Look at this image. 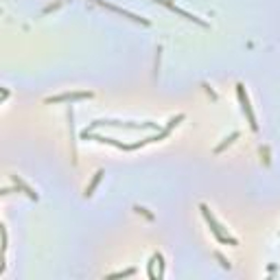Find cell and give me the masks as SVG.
Instances as JSON below:
<instances>
[{"instance_id":"cell-1","label":"cell","mask_w":280,"mask_h":280,"mask_svg":"<svg viewBox=\"0 0 280 280\" xmlns=\"http://www.w3.org/2000/svg\"><path fill=\"white\" fill-rule=\"evenodd\" d=\"M199 210H201V215H204V219H206V223L210 225V230H213V234L217 237V241H221V243H230V245H237V239L234 237H230L228 232H223V228L219 225V221L213 217V213H210V208L206 204H201L199 206Z\"/></svg>"},{"instance_id":"cell-2","label":"cell","mask_w":280,"mask_h":280,"mask_svg":"<svg viewBox=\"0 0 280 280\" xmlns=\"http://www.w3.org/2000/svg\"><path fill=\"white\" fill-rule=\"evenodd\" d=\"M96 127H123V129H160L158 123H119V121H94L90 129Z\"/></svg>"},{"instance_id":"cell-3","label":"cell","mask_w":280,"mask_h":280,"mask_svg":"<svg viewBox=\"0 0 280 280\" xmlns=\"http://www.w3.org/2000/svg\"><path fill=\"white\" fill-rule=\"evenodd\" d=\"M237 94H239L241 107H243L245 116H248V121H249V127H252L254 131H258L256 116H254V112H252V105H249V99H248V94H245V88H243V83H239V86H237Z\"/></svg>"},{"instance_id":"cell-4","label":"cell","mask_w":280,"mask_h":280,"mask_svg":"<svg viewBox=\"0 0 280 280\" xmlns=\"http://www.w3.org/2000/svg\"><path fill=\"white\" fill-rule=\"evenodd\" d=\"M81 138H83V140H96V142H103V145L116 147V149H129V151H131V147H129V145H125V142H119L116 138H107V136H101V134H92L90 129L81 131Z\"/></svg>"},{"instance_id":"cell-5","label":"cell","mask_w":280,"mask_h":280,"mask_svg":"<svg viewBox=\"0 0 280 280\" xmlns=\"http://www.w3.org/2000/svg\"><path fill=\"white\" fill-rule=\"evenodd\" d=\"M96 4H101V7H105V9H110V11H114V13H119V16L123 18H129V20H134V22H140V24H149V20L147 18H138L136 13H131V11H125V9H121V7H114V4H110V2H105V0H94Z\"/></svg>"},{"instance_id":"cell-6","label":"cell","mask_w":280,"mask_h":280,"mask_svg":"<svg viewBox=\"0 0 280 280\" xmlns=\"http://www.w3.org/2000/svg\"><path fill=\"white\" fill-rule=\"evenodd\" d=\"M92 92H66V94L48 96L46 103H62V101H79V99H90Z\"/></svg>"},{"instance_id":"cell-7","label":"cell","mask_w":280,"mask_h":280,"mask_svg":"<svg viewBox=\"0 0 280 280\" xmlns=\"http://www.w3.org/2000/svg\"><path fill=\"white\" fill-rule=\"evenodd\" d=\"M13 182H16V186H18V188H22L24 193H27L31 199H37V193H35V190H33L31 186H27V184H24V182H22L20 178H18V175H13Z\"/></svg>"},{"instance_id":"cell-8","label":"cell","mask_w":280,"mask_h":280,"mask_svg":"<svg viewBox=\"0 0 280 280\" xmlns=\"http://www.w3.org/2000/svg\"><path fill=\"white\" fill-rule=\"evenodd\" d=\"M101 178H103V171H99V173H96V175H94V180H92V182H90V186H88V188H86V197H90V195H92V193H94V188H96V186H99V182H101Z\"/></svg>"},{"instance_id":"cell-9","label":"cell","mask_w":280,"mask_h":280,"mask_svg":"<svg viewBox=\"0 0 280 280\" xmlns=\"http://www.w3.org/2000/svg\"><path fill=\"white\" fill-rule=\"evenodd\" d=\"M237 138H239V131H234V134H230V138H225V140L221 142V145H219V147H217V149H215V151H217V154H219V151H223L225 147H228V145H232V142L237 140Z\"/></svg>"},{"instance_id":"cell-10","label":"cell","mask_w":280,"mask_h":280,"mask_svg":"<svg viewBox=\"0 0 280 280\" xmlns=\"http://www.w3.org/2000/svg\"><path fill=\"white\" fill-rule=\"evenodd\" d=\"M134 269H127V272H119V274H112V276H114V278H121V276H134Z\"/></svg>"},{"instance_id":"cell-11","label":"cell","mask_w":280,"mask_h":280,"mask_svg":"<svg viewBox=\"0 0 280 280\" xmlns=\"http://www.w3.org/2000/svg\"><path fill=\"white\" fill-rule=\"evenodd\" d=\"M154 2H160V4H166V0H154Z\"/></svg>"}]
</instances>
